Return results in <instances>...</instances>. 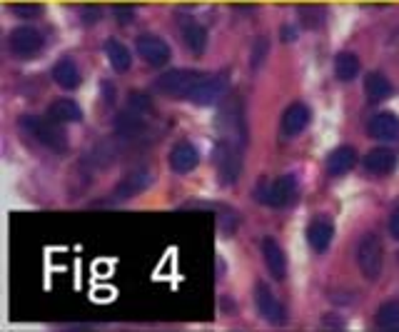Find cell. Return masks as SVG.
<instances>
[{
  "label": "cell",
  "mask_w": 399,
  "mask_h": 332,
  "mask_svg": "<svg viewBox=\"0 0 399 332\" xmlns=\"http://www.w3.org/2000/svg\"><path fill=\"white\" fill-rule=\"evenodd\" d=\"M18 13H26V18H33V13H38V6H18Z\"/></svg>",
  "instance_id": "29"
},
{
  "label": "cell",
  "mask_w": 399,
  "mask_h": 332,
  "mask_svg": "<svg viewBox=\"0 0 399 332\" xmlns=\"http://www.w3.org/2000/svg\"><path fill=\"white\" fill-rule=\"evenodd\" d=\"M334 73H337L339 80L349 82L359 75V60L354 53H339L337 60H334Z\"/></svg>",
  "instance_id": "22"
},
{
  "label": "cell",
  "mask_w": 399,
  "mask_h": 332,
  "mask_svg": "<svg viewBox=\"0 0 399 332\" xmlns=\"http://www.w3.org/2000/svg\"><path fill=\"white\" fill-rule=\"evenodd\" d=\"M200 80H202V75L195 73V70H170L158 80V87L163 92H168V95L190 97V92L197 87Z\"/></svg>",
  "instance_id": "3"
},
{
  "label": "cell",
  "mask_w": 399,
  "mask_h": 332,
  "mask_svg": "<svg viewBox=\"0 0 399 332\" xmlns=\"http://www.w3.org/2000/svg\"><path fill=\"white\" fill-rule=\"evenodd\" d=\"M140 113H123L118 120H115V128H118L120 135H125V138H133V135H138L140 130H143V120L138 118Z\"/></svg>",
  "instance_id": "25"
},
{
  "label": "cell",
  "mask_w": 399,
  "mask_h": 332,
  "mask_svg": "<svg viewBox=\"0 0 399 332\" xmlns=\"http://www.w3.org/2000/svg\"><path fill=\"white\" fill-rule=\"evenodd\" d=\"M43 48V36L35 28H16L11 33V50L18 58H31Z\"/></svg>",
  "instance_id": "8"
},
{
  "label": "cell",
  "mask_w": 399,
  "mask_h": 332,
  "mask_svg": "<svg viewBox=\"0 0 399 332\" xmlns=\"http://www.w3.org/2000/svg\"><path fill=\"white\" fill-rule=\"evenodd\" d=\"M369 135L377 140H397L399 138V118L394 113H379L369 120Z\"/></svg>",
  "instance_id": "14"
},
{
  "label": "cell",
  "mask_w": 399,
  "mask_h": 332,
  "mask_svg": "<svg viewBox=\"0 0 399 332\" xmlns=\"http://www.w3.org/2000/svg\"><path fill=\"white\" fill-rule=\"evenodd\" d=\"M364 92H367V97L372 102H382L392 95V82H389L382 73H372V75H367V80H364Z\"/></svg>",
  "instance_id": "20"
},
{
  "label": "cell",
  "mask_w": 399,
  "mask_h": 332,
  "mask_svg": "<svg viewBox=\"0 0 399 332\" xmlns=\"http://www.w3.org/2000/svg\"><path fill=\"white\" fill-rule=\"evenodd\" d=\"M138 53L140 58H143L145 63H150V65L160 68L165 65V63L170 60V48L165 41H160V38L155 36H145L138 41Z\"/></svg>",
  "instance_id": "9"
},
{
  "label": "cell",
  "mask_w": 399,
  "mask_h": 332,
  "mask_svg": "<svg viewBox=\"0 0 399 332\" xmlns=\"http://www.w3.org/2000/svg\"><path fill=\"white\" fill-rule=\"evenodd\" d=\"M354 163H357V153H354V148L344 145V148H337L327 158V173L329 175H344L354 168Z\"/></svg>",
  "instance_id": "19"
},
{
  "label": "cell",
  "mask_w": 399,
  "mask_h": 332,
  "mask_svg": "<svg viewBox=\"0 0 399 332\" xmlns=\"http://www.w3.org/2000/svg\"><path fill=\"white\" fill-rule=\"evenodd\" d=\"M377 325L382 327V330H399V300H389L379 307Z\"/></svg>",
  "instance_id": "24"
},
{
  "label": "cell",
  "mask_w": 399,
  "mask_h": 332,
  "mask_svg": "<svg viewBox=\"0 0 399 332\" xmlns=\"http://www.w3.org/2000/svg\"><path fill=\"white\" fill-rule=\"evenodd\" d=\"M262 255H265V265H267V270L272 272V277H275V280H285L287 257H285V252H282L280 242H275L272 237H265V240H262Z\"/></svg>",
  "instance_id": "11"
},
{
  "label": "cell",
  "mask_w": 399,
  "mask_h": 332,
  "mask_svg": "<svg viewBox=\"0 0 399 332\" xmlns=\"http://www.w3.org/2000/svg\"><path fill=\"white\" fill-rule=\"evenodd\" d=\"M295 193H297L295 178H292V175H282V178H277L275 183H270V188L262 190V195L257 193V200H265V203L272 205V208H285V205L292 203Z\"/></svg>",
  "instance_id": "5"
},
{
  "label": "cell",
  "mask_w": 399,
  "mask_h": 332,
  "mask_svg": "<svg viewBox=\"0 0 399 332\" xmlns=\"http://www.w3.org/2000/svg\"><path fill=\"white\" fill-rule=\"evenodd\" d=\"M307 125H310V110L302 102H292L285 113H282V133H285L287 138L300 135Z\"/></svg>",
  "instance_id": "10"
},
{
  "label": "cell",
  "mask_w": 399,
  "mask_h": 332,
  "mask_svg": "<svg viewBox=\"0 0 399 332\" xmlns=\"http://www.w3.org/2000/svg\"><path fill=\"white\" fill-rule=\"evenodd\" d=\"M48 118L62 125V123H77V120H82V113H80V105H77V102L62 97V100L50 102V107H48Z\"/></svg>",
  "instance_id": "17"
},
{
  "label": "cell",
  "mask_w": 399,
  "mask_h": 332,
  "mask_svg": "<svg viewBox=\"0 0 399 332\" xmlns=\"http://www.w3.org/2000/svg\"><path fill=\"white\" fill-rule=\"evenodd\" d=\"M217 170H220V178L225 180L227 185L235 183L240 178L242 170V155L240 148L235 143H222L220 150H217Z\"/></svg>",
  "instance_id": "6"
},
{
  "label": "cell",
  "mask_w": 399,
  "mask_h": 332,
  "mask_svg": "<svg viewBox=\"0 0 399 332\" xmlns=\"http://www.w3.org/2000/svg\"><path fill=\"white\" fill-rule=\"evenodd\" d=\"M357 265L362 270V275L367 280H377L382 275V265H384V247L379 242V237L374 232L362 237L357 247Z\"/></svg>",
  "instance_id": "1"
},
{
  "label": "cell",
  "mask_w": 399,
  "mask_h": 332,
  "mask_svg": "<svg viewBox=\"0 0 399 332\" xmlns=\"http://www.w3.org/2000/svg\"><path fill=\"white\" fill-rule=\"evenodd\" d=\"M265 53H267V41L262 38V41L255 43V50H252V68L262 65V60H265Z\"/></svg>",
  "instance_id": "27"
},
{
  "label": "cell",
  "mask_w": 399,
  "mask_h": 332,
  "mask_svg": "<svg viewBox=\"0 0 399 332\" xmlns=\"http://www.w3.org/2000/svg\"><path fill=\"white\" fill-rule=\"evenodd\" d=\"M394 165H397V155H394L389 148H374V150H369V153L364 155V168H367L369 173H374V175L392 173Z\"/></svg>",
  "instance_id": "15"
},
{
  "label": "cell",
  "mask_w": 399,
  "mask_h": 332,
  "mask_svg": "<svg viewBox=\"0 0 399 332\" xmlns=\"http://www.w3.org/2000/svg\"><path fill=\"white\" fill-rule=\"evenodd\" d=\"M200 163V153L195 150V145L190 143H177L173 150H170V168L175 170V173H190V170H195Z\"/></svg>",
  "instance_id": "13"
},
{
  "label": "cell",
  "mask_w": 399,
  "mask_h": 332,
  "mask_svg": "<svg viewBox=\"0 0 399 332\" xmlns=\"http://www.w3.org/2000/svg\"><path fill=\"white\" fill-rule=\"evenodd\" d=\"M255 305L267 322H282L285 320V305L277 300L275 292H272L265 282H260V285L255 287Z\"/></svg>",
  "instance_id": "7"
},
{
  "label": "cell",
  "mask_w": 399,
  "mask_h": 332,
  "mask_svg": "<svg viewBox=\"0 0 399 332\" xmlns=\"http://www.w3.org/2000/svg\"><path fill=\"white\" fill-rule=\"evenodd\" d=\"M105 53H108L110 65H113L118 73H125L130 68V63H133V58H130V50L120 41H108V43H105Z\"/></svg>",
  "instance_id": "21"
},
{
  "label": "cell",
  "mask_w": 399,
  "mask_h": 332,
  "mask_svg": "<svg viewBox=\"0 0 399 332\" xmlns=\"http://www.w3.org/2000/svg\"><path fill=\"white\" fill-rule=\"evenodd\" d=\"M53 80L60 87H65V90H75L80 85V70H77V65L70 58H65V60L55 63V68H53Z\"/></svg>",
  "instance_id": "18"
},
{
  "label": "cell",
  "mask_w": 399,
  "mask_h": 332,
  "mask_svg": "<svg viewBox=\"0 0 399 332\" xmlns=\"http://www.w3.org/2000/svg\"><path fill=\"white\" fill-rule=\"evenodd\" d=\"M182 36H185V43L190 45V50H195V53L205 50L207 33H205V28L200 26V23L187 21V23H185V28H182Z\"/></svg>",
  "instance_id": "23"
},
{
  "label": "cell",
  "mask_w": 399,
  "mask_h": 332,
  "mask_svg": "<svg viewBox=\"0 0 399 332\" xmlns=\"http://www.w3.org/2000/svg\"><path fill=\"white\" fill-rule=\"evenodd\" d=\"M225 90H227V77L225 75L202 77V80L197 82V87L190 92V100H192L195 105H212V102H217L222 95H225Z\"/></svg>",
  "instance_id": "4"
},
{
  "label": "cell",
  "mask_w": 399,
  "mask_h": 332,
  "mask_svg": "<svg viewBox=\"0 0 399 332\" xmlns=\"http://www.w3.org/2000/svg\"><path fill=\"white\" fill-rule=\"evenodd\" d=\"M150 185V173L148 170H133V173H128L123 180L118 183V188H115V198H133V195H138L140 190H145Z\"/></svg>",
  "instance_id": "16"
},
{
  "label": "cell",
  "mask_w": 399,
  "mask_h": 332,
  "mask_svg": "<svg viewBox=\"0 0 399 332\" xmlns=\"http://www.w3.org/2000/svg\"><path fill=\"white\" fill-rule=\"evenodd\" d=\"M130 107H133L135 113H140L143 115L145 110H150V97H148V92H130Z\"/></svg>",
  "instance_id": "26"
},
{
  "label": "cell",
  "mask_w": 399,
  "mask_h": 332,
  "mask_svg": "<svg viewBox=\"0 0 399 332\" xmlns=\"http://www.w3.org/2000/svg\"><path fill=\"white\" fill-rule=\"evenodd\" d=\"M389 235H392L394 240H399V208L389 215Z\"/></svg>",
  "instance_id": "28"
},
{
  "label": "cell",
  "mask_w": 399,
  "mask_h": 332,
  "mask_svg": "<svg viewBox=\"0 0 399 332\" xmlns=\"http://www.w3.org/2000/svg\"><path fill=\"white\" fill-rule=\"evenodd\" d=\"M21 128L28 130V133H31L38 143L45 145V148H53V150L65 148V135H62V130L55 125V120H43V118H38V115H26V118L21 120Z\"/></svg>",
  "instance_id": "2"
},
{
  "label": "cell",
  "mask_w": 399,
  "mask_h": 332,
  "mask_svg": "<svg viewBox=\"0 0 399 332\" xmlns=\"http://www.w3.org/2000/svg\"><path fill=\"white\" fill-rule=\"evenodd\" d=\"M332 237H334V227L329 220L324 218H315L307 227V242L315 252H324L329 245H332Z\"/></svg>",
  "instance_id": "12"
}]
</instances>
